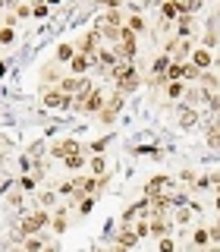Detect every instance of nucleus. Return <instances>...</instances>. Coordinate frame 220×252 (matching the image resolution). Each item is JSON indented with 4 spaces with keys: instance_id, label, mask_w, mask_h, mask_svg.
<instances>
[{
    "instance_id": "nucleus-50",
    "label": "nucleus",
    "mask_w": 220,
    "mask_h": 252,
    "mask_svg": "<svg viewBox=\"0 0 220 252\" xmlns=\"http://www.w3.org/2000/svg\"><path fill=\"white\" fill-rule=\"evenodd\" d=\"M217 227H220V218H217Z\"/></svg>"
},
{
    "instance_id": "nucleus-45",
    "label": "nucleus",
    "mask_w": 220,
    "mask_h": 252,
    "mask_svg": "<svg viewBox=\"0 0 220 252\" xmlns=\"http://www.w3.org/2000/svg\"><path fill=\"white\" fill-rule=\"evenodd\" d=\"M101 252H126V249H120V246H110V249H101Z\"/></svg>"
},
{
    "instance_id": "nucleus-28",
    "label": "nucleus",
    "mask_w": 220,
    "mask_h": 252,
    "mask_svg": "<svg viewBox=\"0 0 220 252\" xmlns=\"http://www.w3.org/2000/svg\"><path fill=\"white\" fill-rule=\"evenodd\" d=\"M189 205H192L189 202V192H173L170 195V208H189Z\"/></svg>"
},
{
    "instance_id": "nucleus-4",
    "label": "nucleus",
    "mask_w": 220,
    "mask_h": 252,
    "mask_svg": "<svg viewBox=\"0 0 220 252\" xmlns=\"http://www.w3.org/2000/svg\"><path fill=\"white\" fill-rule=\"evenodd\" d=\"M110 246H120V249H136L138 246V236L136 230H132V224H123V227H116L113 233H110Z\"/></svg>"
},
{
    "instance_id": "nucleus-14",
    "label": "nucleus",
    "mask_w": 220,
    "mask_h": 252,
    "mask_svg": "<svg viewBox=\"0 0 220 252\" xmlns=\"http://www.w3.org/2000/svg\"><path fill=\"white\" fill-rule=\"evenodd\" d=\"M173 26H176V35H179V38H192V32H195L192 13H183V16H179L176 22H173Z\"/></svg>"
},
{
    "instance_id": "nucleus-37",
    "label": "nucleus",
    "mask_w": 220,
    "mask_h": 252,
    "mask_svg": "<svg viewBox=\"0 0 220 252\" xmlns=\"http://www.w3.org/2000/svg\"><path fill=\"white\" fill-rule=\"evenodd\" d=\"M28 158H31V161H38V158H41L44 155V142H31V145H28V152H26Z\"/></svg>"
},
{
    "instance_id": "nucleus-22",
    "label": "nucleus",
    "mask_w": 220,
    "mask_h": 252,
    "mask_svg": "<svg viewBox=\"0 0 220 252\" xmlns=\"http://www.w3.org/2000/svg\"><path fill=\"white\" fill-rule=\"evenodd\" d=\"M47 246V243L41 240V236H26V243H22V252H41Z\"/></svg>"
},
{
    "instance_id": "nucleus-10",
    "label": "nucleus",
    "mask_w": 220,
    "mask_h": 252,
    "mask_svg": "<svg viewBox=\"0 0 220 252\" xmlns=\"http://www.w3.org/2000/svg\"><path fill=\"white\" fill-rule=\"evenodd\" d=\"M94 63H98V57H91V54H76V57L69 60V69H73V76H85Z\"/></svg>"
},
{
    "instance_id": "nucleus-43",
    "label": "nucleus",
    "mask_w": 220,
    "mask_h": 252,
    "mask_svg": "<svg viewBox=\"0 0 220 252\" xmlns=\"http://www.w3.org/2000/svg\"><path fill=\"white\" fill-rule=\"evenodd\" d=\"M101 6H110V10H116V6H120V0H98Z\"/></svg>"
},
{
    "instance_id": "nucleus-13",
    "label": "nucleus",
    "mask_w": 220,
    "mask_h": 252,
    "mask_svg": "<svg viewBox=\"0 0 220 252\" xmlns=\"http://www.w3.org/2000/svg\"><path fill=\"white\" fill-rule=\"evenodd\" d=\"M179 126H183V129H195V126H198V110L183 104L179 107Z\"/></svg>"
},
{
    "instance_id": "nucleus-39",
    "label": "nucleus",
    "mask_w": 220,
    "mask_h": 252,
    "mask_svg": "<svg viewBox=\"0 0 220 252\" xmlns=\"http://www.w3.org/2000/svg\"><path fill=\"white\" fill-rule=\"evenodd\" d=\"M57 195H76V180H66V183H60Z\"/></svg>"
},
{
    "instance_id": "nucleus-6",
    "label": "nucleus",
    "mask_w": 220,
    "mask_h": 252,
    "mask_svg": "<svg viewBox=\"0 0 220 252\" xmlns=\"http://www.w3.org/2000/svg\"><path fill=\"white\" fill-rule=\"evenodd\" d=\"M57 89L66 92V94H79V92H85V89H94V85H91L88 76H63Z\"/></svg>"
},
{
    "instance_id": "nucleus-49",
    "label": "nucleus",
    "mask_w": 220,
    "mask_h": 252,
    "mask_svg": "<svg viewBox=\"0 0 220 252\" xmlns=\"http://www.w3.org/2000/svg\"><path fill=\"white\" fill-rule=\"evenodd\" d=\"M217 195H220V183H217Z\"/></svg>"
},
{
    "instance_id": "nucleus-27",
    "label": "nucleus",
    "mask_w": 220,
    "mask_h": 252,
    "mask_svg": "<svg viewBox=\"0 0 220 252\" xmlns=\"http://www.w3.org/2000/svg\"><path fill=\"white\" fill-rule=\"evenodd\" d=\"M126 29H132L138 35V32H145V19H141V13H132L129 19H126Z\"/></svg>"
},
{
    "instance_id": "nucleus-41",
    "label": "nucleus",
    "mask_w": 220,
    "mask_h": 252,
    "mask_svg": "<svg viewBox=\"0 0 220 252\" xmlns=\"http://www.w3.org/2000/svg\"><path fill=\"white\" fill-rule=\"evenodd\" d=\"M10 205L13 208H22V189H13L10 192Z\"/></svg>"
},
{
    "instance_id": "nucleus-38",
    "label": "nucleus",
    "mask_w": 220,
    "mask_h": 252,
    "mask_svg": "<svg viewBox=\"0 0 220 252\" xmlns=\"http://www.w3.org/2000/svg\"><path fill=\"white\" fill-rule=\"evenodd\" d=\"M38 202H41V208H54V205H57V192H54V189H51V192H41Z\"/></svg>"
},
{
    "instance_id": "nucleus-1",
    "label": "nucleus",
    "mask_w": 220,
    "mask_h": 252,
    "mask_svg": "<svg viewBox=\"0 0 220 252\" xmlns=\"http://www.w3.org/2000/svg\"><path fill=\"white\" fill-rule=\"evenodd\" d=\"M47 224H51V215H47V208H38V211H31V215L22 218L19 233H22V236H38Z\"/></svg>"
},
{
    "instance_id": "nucleus-36",
    "label": "nucleus",
    "mask_w": 220,
    "mask_h": 252,
    "mask_svg": "<svg viewBox=\"0 0 220 252\" xmlns=\"http://www.w3.org/2000/svg\"><path fill=\"white\" fill-rule=\"evenodd\" d=\"M13 41H16V29L3 26V29H0V44H13Z\"/></svg>"
},
{
    "instance_id": "nucleus-33",
    "label": "nucleus",
    "mask_w": 220,
    "mask_h": 252,
    "mask_svg": "<svg viewBox=\"0 0 220 252\" xmlns=\"http://www.w3.org/2000/svg\"><path fill=\"white\" fill-rule=\"evenodd\" d=\"M110 145V136H101V139H94L91 145H88V152H94V155H104V148Z\"/></svg>"
},
{
    "instance_id": "nucleus-17",
    "label": "nucleus",
    "mask_w": 220,
    "mask_h": 252,
    "mask_svg": "<svg viewBox=\"0 0 220 252\" xmlns=\"http://www.w3.org/2000/svg\"><path fill=\"white\" fill-rule=\"evenodd\" d=\"M76 47L73 44H69V41H63V44H57V51H54V63H69V60H73L76 57Z\"/></svg>"
},
{
    "instance_id": "nucleus-9",
    "label": "nucleus",
    "mask_w": 220,
    "mask_h": 252,
    "mask_svg": "<svg viewBox=\"0 0 220 252\" xmlns=\"http://www.w3.org/2000/svg\"><path fill=\"white\" fill-rule=\"evenodd\" d=\"M123 98H126V94H120V92H116L113 94V98H107V104H104V110H101V123H113L116 120V114H120V107H123Z\"/></svg>"
},
{
    "instance_id": "nucleus-3",
    "label": "nucleus",
    "mask_w": 220,
    "mask_h": 252,
    "mask_svg": "<svg viewBox=\"0 0 220 252\" xmlns=\"http://www.w3.org/2000/svg\"><path fill=\"white\" fill-rule=\"evenodd\" d=\"M51 155L63 161V158H69V155H88V145H82L79 139H60V142L51 145Z\"/></svg>"
},
{
    "instance_id": "nucleus-20",
    "label": "nucleus",
    "mask_w": 220,
    "mask_h": 252,
    "mask_svg": "<svg viewBox=\"0 0 220 252\" xmlns=\"http://www.w3.org/2000/svg\"><path fill=\"white\" fill-rule=\"evenodd\" d=\"M88 170L94 173V177H104V173H107V158L104 155H94L91 161H88Z\"/></svg>"
},
{
    "instance_id": "nucleus-2",
    "label": "nucleus",
    "mask_w": 220,
    "mask_h": 252,
    "mask_svg": "<svg viewBox=\"0 0 220 252\" xmlns=\"http://www.w3.org/2000/svg\"><path fill=\"white\" fill-rule=\"evenodd\" d=\"M41 101L47 110H73V94L60 92L57 85L54 89H41Z\"/></svg>"
},
{
    "instance_id": "nucleus-31",
    "label": "nucleus",
    "mask_w": 220,
    "mask_h": 252,
    "mask_svg": "<svg viewBox=\"0 0 220 252\" xmlns=\"http://www.w3.org/2000/svg\"><path fill=\"white\" fill-rule=\"evenodd\" d=\"M204 101H208V110H211V114H220V94L217 92H204Z\"/></svg>"
},
{
    "instance_id": "nucleus-18",
    "label": "nucleus",
    "mask_w": 220,
    "mask_h": 252,
    "mask_svg": "<svg viewBox=\"0 0 220 252\" xmlns=\"http://www.w3.org/2000/svg\"><path fill=\"white\" fill-rule=\"evenodd\" d=\"M189 240H192V246H195V249H204V246H211V233H208V227H195Z\"/></svg>"
},
{
    "instance_id": "nucleus-23",
    "label": "nucleus",
    "mask_w": 220,
    "mask_h": 252,
    "mask_svg": "<svg viewBox=\"0 0 220 252\" xmlns=\"http://www.w3.org/2000/svg\"><path fill=\"white\" fill-rule=\"evenodd\" d=\"M173 220H176V227H186L192 224V208H176V215H173Z\"/></svg>"
},
{
    "instance_id": "nucleus-12",
    "label": "nucleus",
    "mask_w": 220,
    "mask_h": 252,
    "mask_svg": "<svg viewBox=\"0 0 220 252\" xmlns=\"http://www.w3.org/2000/svg\"><path fill=\"white\" fill-rule=\"evenodd\" d=\"M148 224H151V236H157V240H161V236H170V230H173V224L167 218H161V215H151Z\"/></svg>"
},
{
    "instance_id": "nucleus-25",
    "label": "nucleus",
    "mask_w": 220,
    "mask_h": 252,
    "mask_svg": "<svg viewBox=\"0 0 220 252\" xmlns=\"http://www.w3.org/2000/svg\"><path fill=\"white\" fill-rule=\"evenodd\" d=\"M201 85H204V92H217V85H220V79L211 73V69H204L201 73Z\"/></svg>"
},
{
    "instance_id": "nucleus-47",
    "label": "nucleus",
    "mask_w": 220,
    "mask_h": 252,
    "mask_svg": "<svg viewBox=\"0 0 220 252\" xmlns=\"http://www.w3.org/2000/svg\"><path fill=\"white\" fill-rule=\"evenodd\" d=\"M44 3H47V6H57V3H60V0H44Z\"/></svg>"
},
{
    "instance_id": "nucleus-15",
    "label": "nucleus",
    "mask_w": 220,
    "mask_h": 252,
    "mask_svg": "<svg viewBox=\"0 0 220 252\" xmlns=\"http://www.w3.org/2000/svg\"><path fill=\"white\" fill-rule=\"evenodd\" d=\"M186 10H183V6H179V0H167V3H164L161 6V16H164V19H167V22H176L179 19V16H183Z\"/></svg>"
},
{
    "instance_id": "nucleus-5",
    "label": "nucleus",
    "mask_w": 220,
    "mask_h": 252,
    "mask_svg": "<svg viewBox=\"0 0 220 252\" xmlns=\"http://www.w3.org/2000/svg\"><path fill=\"white\" fill-rule=\"evenodd\" d=\"M154 195H173V180L170 177H151L145 186V199H154Z\"/></svg>"
},
{
    "instance_id": "nucleus-11",
    "label": "nucleus",
    "mask_w": 220,
    "mask_h": 252,
    "mask_svg": "<svg viewBox=\"0 0 220 252\" xmlns=\"http://www.w3.org/2000/svg\"><path fill=\"white\" fill-rule=\"evenodd\" d=\"M104 104H107V94L101 92V89H91V94H88V101H85V110H82V114H101V110H104Z\"/></svg>"
},
{
    "instance_id": "nucleus-24",
    "label": "nucleus",
    "mask_w": 220,
    "mask_h": 252,
    "mask_svg": "<svg viewBox=\"0 0 220 252\" xmlns=\"http://www.w3.org/2000/svg\"><path fill=\"white\" fill-rule=\"evenodd\" d=\"M204 139H208L211 148H220V123H211L208 132H204Z\"/></svg>"
},
{
    "instance_id": "nucleus-35",
    "label": "nucleus",
    "mask_w": 220,
    "mask_h": 252,
    "mask_svg": "<svg viewBox=\"0 0 220 252\" xmlns=\"http://www.w3.org/2000/svg\"><path fill=\"white\" fill-rule=\"evenodd\" d=\"M31 16H35V19H44V16H47V3H44V0H31Z\"/></svg>"
},
{
    "instance_id": "nucleus-26",
    "label": "nucleus",
    "mask_w": 220,
    "mask_h": 252,
    "mask_svg": "<svg viewBox=\"0 0 220 252\" xmlns=\"http://www.w3.org/2000/svg\"><path fill=\"white\" fill-rule=\"evenodd\" d=\"M167 94H170L173 101L186 98V82H167Z\"/></svg>"
},
{
    "instance_id": "nucleus-34",
    "label": "nucleus",
    "mask_w": 220,
    "mask_h": 252,
    "mask_svg": "<svg viewBox=\"0 0 220 252\" xmlns=\"http://www.w3.org/2000/svg\"><path fill=\"white\" fill-rule=\"evenodd\" d=\"M35 186H38V177H35V173H26V177L19 180V189H22V192H31Z\"/></svg>"
},
{
    "instance_id": "nucleus-29",
    "label": "nucleus",
    "mask_w": 220,
    "mask_h": 252,
    "mask_svg": "<svg viewBox=\"0 0 220 252\" xmlns=\"http://www.w3.org/2000/svg\"><path fill=\"white\" fill-rule=\"evenodd\" d=\"M101 26H110V29H123V16L116 13V10H110L107 16H104V22Z\"/></svg>"
},
{
    "instance_id": "nucleus-19",
    "label": "nucleus",
    "mask_w": 220,
    "mask_h": 252,
    "mask_svg": "<svg viewBox=\"0 0 220 252\" xmlns=\"http://www.w3.org/2000/svg\"><path fill=\"white\" fill-rule=\"evenodd\" d=\"M66 227H69V224H66V205H60V211L51 218V230H54V233H63Z\"/></svg>"
},
{
    "instance_id": "nucleus-42",
    "label": "nucleus",
    "mask_w": 220,
    "mask_h": 252,
    "mask_svg": "<svg viewBox=\"0 0 220 252\" xmlns=\"http://www.w3.org/2000/svg\"><path fill=\"white\" fill-rule=\"evenodd\" d=\"M19 167H22V170H26V173L31 170V158H28V155H22V158H19Z\"/></svg>"
},
{
    "instance_id": "nucleus-44",
    "label": "nucleus",
    "mask_w": 220,
    "mask_h": 252,
    "mask_svg": "<svg viewBox=\"0 0 220 252\" xmlns=\"http://www.w3.org/2000/svg\"><path fill=\"white\" fill-rule=\"evenodd\" d=\"M41 252H60V243H47V246Z\"/></svg>"
},
{
    "instance_id": "nucleus-16",
    "label": "nucleus",
    "mask_w": 220,
    "mask_h": 252,
    "mask_svg": "<svg viewBox=\"0 0 220 252\" xmlns=\"http://www.w3.org/2000/svg\"><path fill=\"white\" fill-rule=\"evenodd\" d=\"M170 63H173V57H170V54H157V57H154V63H151V76H164V79H167V69H170Z\"/></svg>"
},
{
    "instance_id": "nucleus-32",
    "label": "nucleus",
    "mask_w": 220,
    "mask_h": 252,
    "mask_svg": "<svg viewBox=\"0 0 220 252\" xmlns=\"http://www.w3.org/2000/svg\"><path fill=\"white\" fill-rule=\"evenodd\" d=\"M157 252H176V240L173 236H161L157 240Z\"/></svg>"
},
{
    "instance_id": "nucleus-46",
    "label": "nucleus",
    "mask_w": 220,
    "mask_h": 252,
    "mask_svg": "<svg viewBox=\"0 0 220 252\" xmlns=\"http://www.w3.org/2000/svg\"><path fill=\"white\" fill-rule=\"evenodd\" d=\"M214 208H217V215H220V195H217V199H214Z\"/></svg>"
},
{
    "instance_id": "nucleus-21",
    "label": "nucleus",
    "mask_w": 220,
    "mask_h": 252,
    "mask_svg": "<svg viewBox=\"0 0 220 252\" xmlns=\"http://www.w3.org/2000/svg\"><path fill=\"white\" fill-rule=\"evenodd\" d=\"M85 158H88V155H69V158H63V167H66V170H82Z\"/></svg>"
},
{
    "instance_id": "nucleus-30",
    "label": "nucleus",
    "mask_w": 220,
    "mask_h": 252,
    "mask_svg": "<svg viewBox=\"0 0 220 252\" xmlns=\"http://www.w3.org/2000/svg\"><path fill=\"white\" fill-rule=\"evenodd\" d=\"M195 79H201V69H195L192 63H183V82H195Z\"/></svg>"
},
{
    "instance_id": "nucleus-40",
    "label": "nucleus",
    "mask_w": 220,
    "mask_h": 252,
    "mask_svg": "<svg viewBox=\"0 0 220 252\" xmlns=\"http://www.w3.org/2000/svg\"><path fill=\"white\" fill-rule=\"evenodd\" d=\"M13 10H16V16H19V19H28V16H31V6H28V3H16Z\"/></svg>"
},
{
    "instance_id": "nucleus-48",
    "label": "nucleus",
    "mask_w": 220,
    "mask_h": 252,
    "mask_svg": "<svg viewBox=\"0 0 220 252\" xmlns=\"http://www.w3.org/2000/svg\"><path fill=\"white\" fill-rule=\"evenodd\" d=\"M214 63H217V66H220V57H214Z\"/></svg>"
},
{
    "instance_id": "nucleus-8",
    "label": "nucleus",
    "mask_w": 220,
    "mask_h": 252,
    "mask_svg": "<svg viewBox=\"0 0 220 252\" xmlns=\"http://www.w3.org/2000/svg\"><path fill=\"white\" fill-rule=\"evenodd\" d=\"M189 63H192L195 69H211L214 66V51H208V47H201V44H195V51H192V57H189Z\"/></svg>"
},
{
    "instance_id": "nucleus-7",
    "label": "nucleus",
    "mask_w": 220,
    "mask_h": 252,
    "mask_svg": "<svg viewBox=\"0 0 220 252\" xmlns=\"http://www.w3.org/2000/svg\"><path fill=\"white\" fill-rule=\"evenodd\" d=\"M101 32L98 29H91V32H85L82 35V41H79V54H91V57H98V51H101Z\"/></svg>"
}]
</instances>
